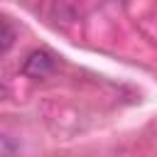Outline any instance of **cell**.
I'll return each instance as SVG.
<instances>
[{"label":"cell","mask_w":157,"mask_h":157,"mask_svg":"<svg viewBox=\"0 0 157 157\" xmlns=\"http://www.w3.org/2000/svg\"><path fill=\"white\" fill-rule=\"evenodd\" d=\"M17 39V29L7 17H0V54H5Z\"/></svg>","instance_id":"2"},{"label":"cell","mask_w":157,"mask_h":157,"mask_svg":"<svg viewBox=\"0 0 157 157\" xmlns=\"http://www.w3.org/2000/svg\"><path fill=\"white\" fill-rule=\"evenodd\" d=\"M2 96H5V93H2V91H0V98H2Z\"/></svg>","instance_id":"3"},{"label":"cell","mask_w":157,"mask_h":157,"mask_svg":"<svg viewBox=\"0 0 157 157\" xmlns=\"http://www.w3.org/2000/svg\"><path fill=\"white\" fill-rule=\"evenodd\" d=\"M56 66V56L47 49H34L27 54L25 64H22V74L29 78H47Z\"/></svg>","instance_id":"1"}]
</instances>
